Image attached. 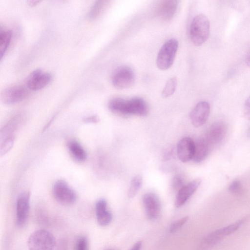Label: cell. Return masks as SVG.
Returning a JSON list of instances; mask_svg holds the SVG:
<instances>
[{"instance_id":"1","label":"cell","mask_w":250,"mask_h":250,"mask_svg":"<svg viewBox=\"0 0 250 250\" xmlns=\"http://www.w3.org/2000/svg\"><path fill=\"white\" fill-rule=\"evenodd\" d=\"M210 24L208 18L200 14L193 19L190 26V37L193 43L200 46L208 40L209 35Z\"/></svg>"},{"instance_id":"2","label":"cell","mask_w":250,"mask_h":250,"mask_svg":"<svg viewBox=\"0 0 250 250\" xmlns=\"http://www.w3.org/2000/svg\"><path fill=\"white\" fill-rule=\"evenodd\" d=\"M56 241L53 235L44 229L33 232L27 241L29 250H52Z\"/></svg>"},{"instance_id":"3","label":"cell","mask_w":250,"mask_h":250,"mask_svg":"<svg viewBox=\"0 0 250 250\" xmlns=\"http://www.w3.org/2000/svg\"><path fill=\"white\" fill-rule=\"evenodd\" d=\"M179 43L174 38L169 39L161 46L156 58V64L160 69L167 70L173 63Z\"/></svg>"},{"instance_id":"4","label":"cell","mask_w":250,"mask_h":250,"mask_svg":"<svg viewBox=\"0 0 250 250\" xmlns=\"http://www.w3.org/2000/svg\"><path fill=\"white\" fill-rule=\"evenodd\" d=\"M244 221L245 220L242 219L209 233L202 241L200 245V250H207L215 245L223 238L236 231Z\"/></svg>"},{"instance_id":"5","label":"cell","mask_w":250,"mask_h":250,"mask_svg":"<svg viewBox=\"0 0 250 250\" xmlns=\"http://www.w3.org/2000/svg\"><path fill=\"white\" fill-rule=\"evenodd\" d=\"M135 79L133 70L127 66L118 67L114 70L111 77L113 85L119 89L130 87L133 85Z\"/></svg>"},{"instance_id":"6","label":"cell","mask_w":250,"mask_h":250,"mask_svg":"<svg viewBox=\"0 0 250 250\" xmlns=\"http://www.w3.org/2000/svg\"><path fill=\"white\" fill-rule=\"evenodd\" d=\"M53 194L55 199L64 205L75 203L77 199L75 191L64 181H56L53 187Z\"/></svg>"},{"instance_id":"7","label":"cell","mask_w":250,"mask_h":250,"mask_svg":"<svg viewBox=\"0 0 250 250\" xmlns=\"http://www.w3.org/2000/svg\"><path fill=\"white\" fill-rule=\"evenodd\" d=\"M30 195L28 192H24L18 196L16 205V224L21 228L27 223L30 210Z\"/></svg>"},{"instance_id":"8","label":"cell","mask_w":250,"mask_h":250,"mask_svg":"<svg viewBox=\"0 0 250 250\" xmlns=\"http://www.w3.org/2000/svg\"><path fill=\"white\" fill-rule=\"evenodd\" d=\"M143 203L147 218L150 220H156L161 210V202L155 193L148 192L143 197Z\"/></svg>"},{"instance_id":"9","label":"cell","mask_w":250,"mask_h":250,"mask_svg":"<svg viewBox=\"0 0 250 250\" xmlns=\"http://www.w3.org/2000/svg\"><path fill=\"white\" fill-rule=\"evenodd\" d=\"M52 79L50 74L38 69L33 71L28 76L26 86L30 90H38L45 87Z\"/></svg>"},{"instance_id":"10","label":"cell","mask_w":250,"mask_h":250,"mask_svg":"<svg viewBox=\"0 0 250 250\" xmlns=\"http://www.w3.org/2000/svg\"><path fill=\"white\" fill-rule=\"evenodd\" d=\"M27 94L26 89L21 85H14L4 89L1 94V100L5 104H13L22 101Z\"/></svg>"},{"instance_id":"11","label":"cell","mask_w":250,"mask_h":250,"mask_svg":"<svg viewBox=\"0 0 250 250\" xmlns=\"http://www.w3.org/2000/svg\"><path fill=\"white\" fill-rule=\"evenodd\" d=\"M210 113L209 104L206 101L198 103L190 113L192 124L195 127L203 125L207 121Z\"/></svg>"},{"instance_id":"12","label":"cell","mask_w":250,"mask_h":250,"mask_svg":"<svg viewBox=\"0 0 250 250\" xmlns=\"http://www.w3.org/2000/svg\"><path fill=\"white\" fill-rule=\"evenodd\" d=\"M149 112L148 105L146 101L140 97H134L125 102L126 115H135L146 116Z\"/></svg>"},{"instance_id":"13","label":"cell","mask_w":250,"mask_h":250,"mask_svg":"<svg viewBox=\"0 0 250 250\" xmlns=\"http://www.w3.org/2000/svg\"><path fill=\"white\" fill-rule=\"evenodd\" d=\"M195 142L189 137L181 139L177 145L176 152L178 159L182 162L192 159L194 153Z\"/></svg>"},{"instance_id":"14","label":"cell","mask_w":250,"mask_h":250,"mask_svg":"<svg viewBox=\"0 0 250 250\" xmlns=\"http://www.w3.org/2000/svg\"><path fill=\"white\" fill-rule=\"evenodd\" d=\"M226 133V124L223 122L218 121L210 125L205 138L211 146L221 142Z\"/></svg>"},{"instance_id":"15","label":"cell","mask_w":250,"mask_h":250,"mask_svg":"<svg viewBox=\"0 0 250 250\" xmlns=\"http://www.w3.org/2000/svg\"><path fill=\"white\" fill-rule=\"evenodd\" d=\"M202 180L196 178L186 184L177 192L175 206L177 208L182 206L195 192L200 186Z\"/></svg>"},{"instance_id":"16","label":"cell","mask_w":250,"mask_h":250,"mask_svg":"<svg viewBox=\"0 0 250 250\" xmlns=\"http://www.w3.org/2000/svg\"><path fill=\"white\" fill-rule=\"evenodd\" d=\"M95 213L97 222L101 226H106L112 221V214L108 209L107 202L104 199H100L96 202Z\"/></svg>"},{"instance_id":"17","label":"cell","mask_w":250,"mask_h":250,"mask_svg":"<svg viewBox=\"0 0 250 250\" xmlns=\"http://www.w3.org/2000/svg\"><path fill=\"white\" fill-rule=\"evenodd\" d=\"M179 2L175 0L161 1L157 8L158 16L165 21L172 19L177 12Z\"/></svg>"},{"instance_id":"18","label":"cell","mask_w":250,"mask_h":250,"mask_svg":"<svg viewBox=\"0 0 250 250\" xmlns=\"http://www.w3.org/2000/svg\"><path fill=\"white\" fill-rule=\"evenodd\" d=\"M210 148L211 146L205 138L199 139L195 142L193 160L196 163L202 162L207 157Z\"/></svg>"},{"instance_id":"19","label":"cell","mask_w":250,"mask_h":250,"mask_svg":"<svg viewBox=\"0 0 250 250\" xmlns=\"http://www.w3.org/2000/svg\"><path fill=\"white\" fill-rule=\"evenodd\" d=\"M67 146L70 154L75 160L83 162L86 159V153L79 142L75 140L70 141Z\"/></svg>"},{"instance_id":"20","label":"cell","mask_w":250,"mask_h":250,"mask_svg":"<svg viewBox=\"0 0 250 250\" xmlns=\"http://www.w3.org/2000/svg\"><path fill=\"white\" fill-rule=\"evenodd\" d=\"M21 117L20 115H17L12 118L0 131V139H4V138L12 136L13 132L17 128L19 124L20 123Z\"/></svg>"},{"instance_id":"21","label":"cell","mask_w":250,"mask_h":250,"mask_svg":"<svg viewBox=\"0 0 250 250\" xmlns=\"http://www.w3.org/2000/svg\"><path fill=\"white\" fill-rule=\"evenodd\" d=\"M108 2L106 0L96 1L89 11L88 18L91 20H94L98 18L106 7Z\"/></svg>"},{"instance_id":"22","label":"cell","mask_w":250,"mask_h":250,"mask_svg":"<svg viewBox=\"0 0 250 250\" xmlns=\"http://www.w3.org/2000/svg\"><path fill=\"white\" fill-rule=\"evenodd\" d=\"M12 33L10 30H3L0 32V58L4 55L11 40Z\"/></svg>"},{"instance_id":"23","label":"cell","mask_w":250,"mask_h":250,"mask_svg":"<svg viewBox=\"0 0 250 250\" xmlns=\"http://www.w3.org/2000/svg\"><path fill=\"white\" fill-rule=\"evenodd\" d=\"M177 85V80L173 77L167 82L162 91L161 95L163 98H167L171 96L175 91Z\"/></svg>"},{"instance_id":"24","label":"cell","mask_w":250,"mask_h":250,"mask_svg":"<svg viewBox=\"0 0 250 250\" xmlns=\"http://www.w3.org/2000/svg\"><path fill=\"white\" fill-rule=\"evenodd\" d=\"M142 184V178L140 175L134 177L129 185L128 191V197L129 198L134 197L140 189Z\"/></svg>"},{"instance_id":"25","label":"cell","mask_w":250,"mask_h":250,"mask_svg":"<svg viewBox=\"0 0 250 250\" xmlns=\"http://www.w3.org/2000/svg\"><path fill=\"white\" fill-rule=\"evenodd\" d=\"M15 137L12 135L2 140L0 146V155L1 157L7 153L13 147L14 144Z\"/></svg>"},{"instance_id":"26","label":"cell","mask_w":250,"mask_h":250,"mask_svg":"<svg viewBox=\"0 0 250 250\" xmlns=\"http://www.w3.org/2000/svg\"><path fill=\"white\" fill-rule=\"evenodd\" d=\"M74 250H89L88 240L86 236L80 235L77 238Z\"/></svg>"},{"instance_id":"27","label":"cell","mask_w":250,"mask_h":250,"mask_svg":"<svg viewBox=\"0 0 250 250\" xmlns=\"http://www.w3.org/2000/svg\"><path fill=\"white\" fill-rule=\"evenodd\" d=\"M188 220V216H185L173 222L170 226L169 232L175 233L180 229Z\"/></svg>"},{"instance_id":"28","label":"cell","mask_w":250,"mask_h":250,"mask_svg":"<svg viewBox=\"0 0 250 250\" xmlns=\"http://www.w3.org/2000/svg\"><path fill=\"white\" fill-rule=\"evenodd\" d=\"M185 185V180L182 176L177 174L173 177L171 182V186L173 189L178 191Z\"/></svg>"},{"instance_id":"29","label":"cell","mask_w":250,"mask_h":250,"mask_svg":"<svg viewBox=\"0 0 250 250\" xmlns=\"http://www.w3.org/2000/svg\"><path fill=\"white\" fill-rule=\"evenodd\" d=\"M243 190L242 185L238 180L233 181L229 186V190L232 193L238 194L242 192Z\"/></svg>"},{"instance_id":"30","label":"cell","mask_w":250,"mask_h":250,"mask_svg":"<svg viewBox=\"0 0 250 250\" xmlns=\"http://www.w3.org/2000/svg\"><path fill=\"white\" fill-rule=\"evenodd\" d=\"M68 244L67 241L64 238L60 239L56 242L52 250H68Z\"/></svg>"},{"instance_id":"31","label":"cell","mask_w":250,"mask_h":250,"mask_svg":"<svg viewBox=\"0 0 250 250\" xmlns=\"http://www.w3.org/2000/svg\"><path fill=\"white\" fill-rule=\"evenodd\" d=\"M174 149L173 146H169L165 148L162 155V161H167L170 160L174 155Z\"/></svg>"},{"instance_id":"32","label":"cell","mask_w":250,"mask_h":250,"mask_svg":"<svg viewBox=\"0 0 250 250\" xmlns=\"http://www.w3.org/2000/svg\"><path fill=\"white\" fill-rule=\"evenodd\" d=\"M244 112L246 117L250 120V96L246 100L244 106Z\"/></svg>"},{"instance_id":"33","label":"cell","mask_w":250,"mask_h":250,"mask_svg":"<svg viewBox=\"0 0 250 250\" xmlns=\"http://www.w3.org/2000/svg\"><path fill=\"white\" fill-rule=\"evenodd\" d=\"M83 121L84 123H96L99 121V119L97 116L92 115L85 118Z\"/></svg>"},{"instance_id":"34","label":"cell","mask_w":250,"mask_h":250,"mask_svg":"<svg viewBox=\"0 0 250 250\" xmlns=\"http://www.w3.org/2000/svg\"><path fill=\"white\" fill-rule=\"evenodd\" d=\"M142 247V242L139 241L135 243L130 250H140Z\"/></svg>"},{"instance_id":"35","label":"cell","mask_w":250,"mask_h":250,"mask_svg":"<svg viewBox=\"0 0 250 250\" xmlns=\"http://www.w3.org/2000/svg\"><path fill=\"white\" fill-rule=\"evenodd\" d=\"M40 2V1L36 0H30L27 1V3L31 6H34L37 5Z\"/></svg>"},{"instance_id":"36","label":"cell","mask_w":250,"mask_h":250,"mask_svg":"<svg viewBox=\"0 0 250 250\" xmlns=\"http://www.w3.org/2000/svg\"><path fill=\"white\" fill-rule=\"evenodd\" d=\"M246 63L250 67V51L247 54L246 58Z\"/></svg>"},{"instance_id":"37","label":"cell","mask_w":250,"mask_h":250,"mask_svg":"<svg viewBox=\"0 0 250 250\" xmlns=\"http://www.w3.org/2000/svg\"><path fill=\"white\" fill-rule=\"evenodd\" d=\"M248 136L250 138V126L249 127V128L248 130Z\"/></svg>"},{"instance_id":"38","label":"cell","mask_w":250,"mask_h":250,"mask_svg":"<svg viewBox=\"0 0 250 250\" xmlns=\"http://www.w3.org/2000/svg\"><path fill=\"white\" fill-rule=\"evenodd\" d=\"M104 250H117L114 248H107L106 249H104Z\"/></svg>"}]
</instances>
